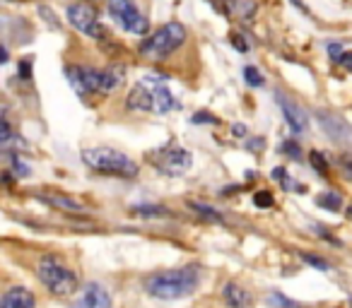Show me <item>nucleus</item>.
<instances>
[{
  "instance_id": "nucleus-1",
  "label": "nucleus",
  "mask_w": 352,
  "mask_h": 308,
  "mask_svg": "<svg viewBox=\"0 0 352 308\" xmlns=\"http://www.w3.org/2000/svg\"><path fill=\"white\" fill-rule=\"evenodd\" d=\"M201 284V270L196 265H186V268H174V270H162L150 277H145L142 287L152 298H162V301H176V298H186Z\"/></svg>"
},
{
  "instance_id": "nucleus-2",
  "label": "nucleus",
  "mask_w": 352,
  "mask_h": 308,
  "mask_svg": "<svg viewBox=\"0 0 352 308\" xmlns=\"http://www.w3.org/2000/svg\"><path fill=\"white\" fill-rule=\"evenodd\" d=\"M82 162L92 171L104 174V176H118V178H135L140 174L138 164L128 154L111 147H89L82 152Z\"/></svg>"
},
{
  "instance_id": "nucleus-3",
  "label": "nucleus",
  "mask_w": 352,
  "mask_h": 308,
  "mask_svg": "<svg viewBox=\"0 0 352 308\" xmlns=\"http://www.w3.org/2000/svg\"><path fill=\"white\" fill-rule=\"evenodd\" d=\"M184 41H186V27L179 25V22H166V25L160 27L155 34L147 36L138 51H140L142 58L157 63V60L169 58Z\"/></svg>"
},
{
  "instance_id": "nucleus-4",
  "label": "nucleus",
  "mask_w": 352,
  "mask_h": 308,
  "mask_svg": "<svg viewBox=\"0 0 352 308\" xmlns=\"http://www.w3.org/2000/svg\"><path fill=\"white\" fill-rule=\"evenodd\" d=\"M36 274L54 296H70L78 289V274L56 255H44L36 265Z\"/></svg>"
},
{
  "instance_id": "nucleus-5",
  "label": "nucleus",
  "mask_w": 352,
  "mask_h": 308,
  "mask_svg": "<svg viewBox=\"0 0 352 308\" xmlns=\"http://www.w3.org/2000/svg\"><path fill=\"white\" fill-rule=\"evenodd\" d=\"M150 162L155 164L157 171L166 174V176H184V174L191 169L193 157H191V152L188 150H184V147L169 142V145H164L160 152L152 154Z\"/></svg>"
},
{
  "instance_id": "nucleus-6",
  "label": "nucleus",
  "mask_w": 352,
  "mask_h": 308,
  "mask_svg": "<svg viewBox=\"0 0 352 308\" xmlns=\"http://www.w3.org/2000/svg\"><path fill=\"white\" fill-rule=\"evenodd\" d=\"M107 8H109V15H111L123 29L131 32V34L145 36L147 32H150V22L138 10L133 0H107Z\"/></svg>"
},
{
  "instance_id": "nucleus-7",
  "label": "nucleus",
  "mask_w": 352,
  "mask_h": 308,
  "mask_svg": "<svg viewBox=\"0 0 352 308\" xmlns=\"http://www.w3.org/2000/svg\"><path fill=\"white\" fill-rule=\"evenodd\" d=\"M68 22L85 36H92V39L102 41L107 36L104 27L99 25V17H97V10H94L89 3H73L68 5Z\"/></svg>"
},
{
  "instance_id": "nucleus-8",
  "label": "nucleus",
  "mask_w": 352,
  "mask_h": 308,
  "mask_svg": "<svg viewBox=\"0 0 352 308\" xmlns=\"http://www.w3.org/2000/svg\"><path fill=\"white\" fill-rule=\"evenodd\" d=\"M65 78H68V82L73 84V89L80 97L102 94V70L87 68V65H68Z\"/></svg>"
},
{
  "instance_id": "nucleus-9",
  "label": "nucleus",
  "mask_w": 352,
  "mask_h": 308,
  "mask_svg": "<svg viewBox=\"0 0 352 308\" xmlns=\"http://www.w3.org/2000/svg\"><path fill=\"white\" fill-rule=\"evenodd\" d=\"M30 176V167L10 145H0V183H10L15 178Z\"/></svg>"
},
{
  "instance_id": "nucleus-10",
  "label": "nucleus",
  "mask_w": 352,
  "mask_h": 308,
  "mask_svg": "<svg viewBox=\"0 0 352 308\" xmlns=\"http://www.w3.org/2000/svg\"><path fill=\"white\" fill-rule=\"evenodd\" d=\"M316 121L321 130L338 145H352V126L342 116L331 111H316Z\"/></svg>"
},
{
  "instance_id": "nucleus-11",
  "label": "nucleus",
  "mask_w": 352,
  "mask_h": 308,
  "mask_svg": "<svg viewBox=\"0 0 352 308\" xmlns=\"http://www.w3.org/2000/svg\"><path fill=\"white\" fill-rule=\"evenodd\" d=\"M147 82H155L157 87L152 89V111L164 116L169 111H176V108H182V102L164 87L166 82V75H147Z\"/></svg>"
},
{
  "instance_id": "nucleus-12",
  "label": "nucleus",
  "mask_w": 352,
  "mask_h": 308,
  "mask_svg": "<svg viewBox=\"0 0 352 308\" xmlns=\"http://www.w3.org/2000/svg\"><path fill=\"white\" fill-rule=\"evenodd\" d=\"M275 104L280 106V111H283L287 126L292 128V132H297V135H304V132L309 130V118H307L304 108L299 106L297 102H292L287 94H275Z\"/></svg>"
},
{
  "instance_id": "nucleus-13",
  "label": "nucleus",
  "mask_w": 352,
  "mask_h": 308,
  "mask_svg": "<svg viewBox=\"0 0 352 308\" xmlns=\"http://www.w3.org/2000/svg\"><path fill=\"white\" fill-rule=\"evenodd\" d=\"M73 308H111V294L107 287L97 282L85 284V289L80 292V296L75 298Z\"/></svg>"
},
{
  "instance_id": "nucleus-14",
  "label": "nucleus",
  "mask_w": 352,
  "mask_h": 308,
  "mask_svg": "<svg viewBox=\"0 0 352 308\" xmlns=\"http://www.w3.org/2000/svg\"><path fill=\"white\" fill-rule=\"evenodd\" d=\"M36 198L39 200H44L46 205L56 207V210L60 212H85V205L80 200H75V198L65 196V193H58V191H41L36 193Z\"/></svg>"
},
{
  "instance_id": "nucleus-15",
  "label": "nucleus",
  "mask_w": 352,
  "mask_h": 308,
  "mask_svg": "<svg viewBox=\"0 0 352 308\" xmlns=\"http://www.w3.org/2000/svg\"><path fill=\"white\" fill-rule=\"evenodd\" d=\"M0 308H36V298L30 289L12 287L0 296Z\"/></svg>"
},
{
  "instance_id": "nucleus-16",
  "label": "nucleus",
  "mask_w": 352,
  "mask_h": 308,
  "mask_svg": "<svg viewBox=\"0 0 352 308\" xmlns=\"http://www.w3.org/2000/svg\"><path fill=\"white\" fill-rule=\"evenodd\" d=\"M126 106H128V111H138V113L152 111V92L142 82L135 84V87L131 89V94H128Z\"/></svg>"
},
{
  "instance_id": "nucleus-17",
  "label": "nucleus",
  "mask_w": 352,
  "mask_h": 308,
  "mask_svg": "<svg viewBox=\"0 0 352 308\" xmlns=\"http://www.w3.org/2000/svg\"><path fill=\"white\" fill-rule=\"evenodd\" d=\"M222 296H225V303L230 308H249L251 306V294L236 282L227 284L225 292H222Z\"/></svg>"
},
{
  "instance_id": "nucleus-18",
  "label": "nucleus",
  "mask_w": 352,
  "mask_h": 308,
  "mask_svg": "<svg viewBox=\"0 0 352 308\" xmlns=\"http://www.w3.org/2000/svg\"><path fill=\"white\" fill-rule=\"evenodd\" d=\"M126 78V68L123 65H111V68L102 70V94H109L118 87Z\"/></svg>"
},
{
  "instance_id": "nucleus-19",
  "label": "nucleus",
  "mask_w": 352,
  "mask_h": 308,
  "mask_svg": "<svg viewBox=\"0 0 352 308\" xmlns=\"http://www.w3.org/2000/svg\"><path fill=\"white\" fill-rule=\"evenodd\" d=\"M188 207H191L193 212H196L201 220H206V222H222V215L217 210H212V207H208V205H203V202H188Z\"/></svg>"
},
{
  "instance_id": "nucleus-20",
  "label": "nucleus",
  "mask_w": 352,
  "mask_h": 308,
  "mask_svg": "<svg viewBox=\"0 0 352 308\" xmlns=\"http://www.w3.org/2000/svg\"><path fill=\"white\" fill-rule=\"evenodd\" d=\"M270 176H273V181H278L285 191H302V186H299V183H294L292 178H289V174L285 171L283 167H275L273 171H270Z\"/></svg>"
},
{
  "instance_id": "nucleus-21",
  "label": "nucleus",
  "mask_w": 352,
  "mask_h": 308,
  "mask_svg": "<svg viewBox=\"0 0 352 308\" xmlns=\"http://www.w3.org/2000/svg\"><path fill=\"white\" fill-rule=\"evenodd\" d=\"M316 205L323 207V210H331V212H338L342 207V198L336 196V193H321L316 198Z\"/></svg>"
},
{
  "instance_id": "nucleus-22",
  "label": "nucleus",
  "mask_w": 352,
  "mask_h": 308,
  "mask_svg": "<svg viewBox=\"0 0 352 308\" xmlns=\"http://www.w3.org/2000/svg\"><path fill=\"white\" fill-rule=\"evenodd\" d=\"M133 215H138V217H166L169 215V210L166 207H162V205H138V207H133Z\"/></svg>"
},
{
  "instance_id": "nucleus-23",
  "label": "nucleus",
  "mask_w": 352,
  "mask_h": 308,
  "mask_svg": "<svg viewBox=\"0 0 352 308\" xmlns=\"http://www.w3.org/2000/svg\"><path fill=\"white\" fill-rule=\"evenodd\" d=\"M309 162H311V167L316 169L321 176H331V164H328V159H326V154H323V152L314 150L311 157H309Z\"/></svg>"
},
{
  "instance_id": "nucleus-24",
  "label": "nucleus",
  "mask_w": 352,
  "mask_h": 308,
  "mask_svg": "<svg viewBox=\"0 0 352 308\" xmlns=\"http://www.w3.org/2000/svg\"><path fill=\"white\" fill-rule=\"evenodd\" d=\"M244 80H246V84H249V87H263V84H265L261 70L254 68V65H246V68H244Z\"/></svg>"
},
{
  "instance_id": "nucleus-25",
  "label": "nucleus",
  "mask_w": 352,
  "mask_h": 308,
  "mask_svg": "<svg viewBox=\"0 0 352 308\" xmlns=\"http://www.w3.org/2000/svg\"><path fill=\"white\" fill-rule=\"evenodd\" d=\"M280 150H283V154L285 157H289V159H302V150H299V145H297V140H285L283 145H280Z\"/></svg>"
},
{
  "instance_id": "nucleus-26",
  "label": "nucleus",
  "mask_w": 352,
  "mask_h": 308,
  "mask_svg": "<svg viewBox=\"0 0 352 308\" xmlns=\"http://www.w3.org/2000/svg\"><path fill=\"white\" fill-rule=\"evenodd\" d=\"M268 303H270V306H275V308H299L297 303L289 301L287 296H283V294H278V292L268 294Z\"/></svg>"
},
{
  "instance_id": "nucleus-27",
  "label": "nucleus",
  "mask_w": 352,
  "mask_h": 308,
  "mask_svg": "<svg viewBox=\"0 0 352 308\" xmlns=\"http://www.w3.org/2000/svg\"><path fill=\"white\" fill-rule=\"evenodd\" d=\"M302 260L307 265H311V268H316V270H323V272H326V270H331V265L326 263V260L321 258V255H314V253H302Z\"/></svg>"
},
{
  "instance_id": "nucleus-28",
  "label": "nucleus",
  "mask_w": 352,
  "mask_h": 308,
  "mask_svg": "<svg viewBox=\"0 0 352 308\" xmlns=\"http://www.w3.org/2000/svg\"><path fill=\"white\" fill-rule=\"evenodd\" d=\"M273 193H268V191H258L254 196V205L256 207H263V210H268V207H273Z\"/></svg>"
},
{
  "instance_id": "nucleus-29",
  "label": "nucleus",
  "mask_w": 352,
  "mask_h": 308,
  "mask_svg": "<svg viewBox=\"0 0 352 308\" xmlns=\"http://www.w3.org/2000/svg\"><path fill=\"white\" fill-rule=\"evenodd\" d=\"M193 123H217V118L215 116H210L208 111H198L196 116L191 118Z\"/></svg>"
},
{
  "instance_id": "nucleus-30",
  "label": "nucleus",
  "mask_w": 352,
  "mask_h": 308,
  "mask_svg": "<svg viewBox=\"0 0 352 308\" xmlns=\"http://www.w3.org/2000/svg\"><path fill=\"white\" fill-rule=\"evenodd\" d=\"M39 12H41V15H44V17H46V22H49V25H51V27H54V29H60L58 20H56V17H54V12H51V10H49V8H39Z\"/></svg>"
},
{
  "instance_id": "nucleus-31",
  "label": "nucleus",
  "mask_w": 352,
  "mask_h": 308,
  "mask_svg": "<svg viewBox=\"0 0 352 308\" xmlns=\"http://www.w3.org/2000/svg\"><path fill=\"white\" fill-rule=\"evenodd\" d=\"M340 169L347 178H352V157H340Z\"/></svg>"
},
{
  "instance_id": "nucleus-32",
  "label": "nucleus",
  "mask_w": 352,
  "mask_h": 308,
  "mask_svg": "<svg viewBox=\"0 0 352 308\" xmlns=\"http://www.w3.org/2000/svg\"><path fill=\"white\" fill-rule=\"evenodd\" d=\"M20 78L22 80L32 78V63H30V60H22V63H20Z\"/></svg>"
},
{
  "instance_id": "nucleus-33",
  "label": "nucleus",
  "mask_w": 352,
  "mask_h": 308,
  "mask_svg": "<svg viewBox=\"0 0 352 308\" xmlns=\"http://www.w3.org/2000/svg\"><path fill=\"white\" fill-rule=\"evenodd\" d=\"M328 56H331L333 60H338L342 56V46L340 44H328Z\"/></svg>"
},
{
  "instance_id": "nucleus-34",
  "label": "nucleus",
  "mask_w": 352,
  "mask_h": 308,
  "mask_svg": "<svg viewBox=\"0 0 352 308\" xmlns=\"http://www.w3.org/2000/svg\"><path fill=\"white\" fill-rule=\"evenodd\" d=\"M338 63H340L342 68L350 70V73H352V54H342L340 58H338Z\"/></svg>"
},
{
  "instance_id": "nucleus-35",
  "label": "nucleus",
  "mask_w": 352,
  "mask_h": 308,
  "mask_svg": "<svg viewBox=\"0 0 352 308\" xmlns=\"http://www.w3.org/2000/svg\"><path fill=\"white\" fill-rule=\"evenodd\" d=\"M232 135H234V137H246V126L234 123V126H232Z\"/></svg>"
},
{
  "instance_id": "nucleus-36",
  "label": "nucleus",
  "mask_w": 352,
  "mask_h": 308,
  "mask_svg": "<svg viewBox=\"0 0 352 308\" xmlns=\"http://www.w3.org/2000/svg\"><path fill=\"white\" fill-rule=\"evenodd\" d=\"M232 44H234V49H239V51H249V46H246V41L241 39V36H234Z\"/></svg>"
},
{
  "instance_id": "nucleus-37",
  "label": "nucleus",
  "mask_w": 352,
  "mask_h": 308,
  "mask_svg": "<svg viewBox=\"0 0 352 308\" xmlns=\"http://www.w3.org/2000/svg\"><path fill=\"white\" fill-rule=\"evenodd\" d=\"M8 58H10V56H8V49L6 46H0V65H6Z\"/></svg>"
},
{
  "instance_id": "nucleus-38",
  "label": "nucleus",
  "mask_w": 352,
  "mask_h": 308,
  "mask_svg": "<svg viewBox=\"0 0 352 308\" xmlns=\"http://www.w3.org/2000/svg\"><path fill=\"white\" fill-rule=\"evenodd\" d=\"M292 5H294V8H299L302 12H309V10H307V5H304L302 0H292Z\"/></svg>"
},
{
  "instance_id": "nucleus-39",
  "label": "nucleus",
  "mask_w": 352,
  "mask_h": 308,
  "mask_svg": "<svg viewBox=\"0 0 352 308\" xmlns=\"http://www.w3.org/2000/svg\"><path fill=\"white\" fill-rule=\"evenodd\" d=\"M350 215H352V205H350Z\"/></svg>"
},
{
  "instance_id": "nucleus-40",
  "label": "nucleus",
  "mask_w": 352,
  "mask_h": 308,
  "mask_svg": "<svg viewBox=\"0 0 352 308\" xmlns=\"http://www.w3.org/2000/svg\"><path fill=\"white\" fill-rule=\"evenodd\" d=\"M12 3H17V0H12ZM20 3H22V0H20Z\"/></svg>"
}]
</instances>
